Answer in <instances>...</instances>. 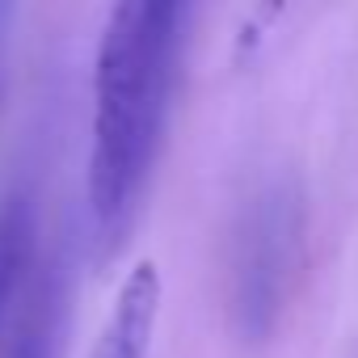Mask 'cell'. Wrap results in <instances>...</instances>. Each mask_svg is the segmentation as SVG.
Segmentation results:
<instances>
[{
	"mask_svg": "<svg viewBox=\"0 0 358 358\" xmlns=\"http://www.w3.org/2000/svg\"><path fill=\"white\" fill-rule=\"evenodd\" d=\"M186 9L173 0H127L110 9L93 64L89 207L114 232L131 215L160 143Z\"/></svg>",
	"mask_w": 358,
	"mask_h": 358,
	"instance_id": "6da1fadb",
	"label": "cell"
},
{
	"mask_svg": "<svg viewBox=\"0 0 358 358\" xmlns=\"http://www.w3.org/2000/svg\"><path fill=\"white\" fill-rule=\"evenodd\" d=\"M160 270L152 257L135 262L114 295V308L97 333V345L89 358H148L156 316H160Z\"/></svg>",
	"mask_w": 358,
	"mask_h": 358,
	"instance_id": "7a4b0ae2",
	"label": "cell"
},
{
	"mask_svg": "<svg viewBox=\"0 0 358 358\" xmlns=\"http://www.w3.org/2000/svg\"><path fill=\"white\" fill-rule=\"evenodd\" d=\"M9 358H47V333H43L38 324H30V329L17 337V345H13Z\"/></svg>",
	"mask_w": 358,
	"mask_h": 358,
	"instance_id": "3957f363",
	"label": "cell"
}]
</instances>
